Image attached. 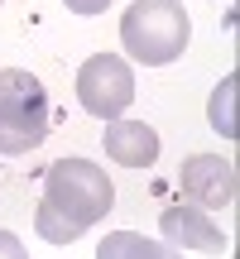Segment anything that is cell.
I'll list each match as a JSON object with an SVG mask.
<instances>
[{"mask_svg": "<svg viewBox=\"0 0 240 259\" xmlns=\"http://www.w3.org/2000/svg\"><path fill=\"white\" fill-rule=\"evenodd\" d=\"M158 231H164V245H183V250H202V254H226V235L202 206L192 202H178V206H164L158 216Z\"/></svg>", "mask_w": 240, "mask_h": 259, "instance_id": "cell-6", "label": "cell"}, {"mask_svg": "<svg viewBox=\"0 0 240 259\" xmlns=\"http://www.w3.org/2000/svg\"><path fill=\"white\" fill-rule=\"evenodd\" d=\"M178 187H183V202L202 206V211L231 206L235 202V163L221 154H192L178 173Z\"/></svg>", "mask_w": 240, "mask_h": 259, "instance_id": "cell-5", "label": "cell"}, {"mask_svg": "<svg viewBox=\"0 0 240 259\" xmlns=\"http://www.w3.org/2000/svg\"><path fill=\"white\" fill-rule=\"evenodd\" d=\"M115 206V187L92 158H58L44 178V202L34 211V231L48 245H72L87 226H96Z\"/></svg>", "mask_w": 240, "mask_h": 259, "instance_id": "cell-1", "label": "cell"}, {"mask_svg": "<svg viewBox=\"0 0 240 259\" xmlns=\"http://www.w3.org/2000/svg\"><path fill=\"white\" fill-rule=\"evenodd\" d=\"M96 259H183L173 245H154L139 231H111L96 245Z\"/></svg>", "mask_w": 240, "mask_h": 259, "instance_id": "cell-8", "label": "cell"}, {"mask_svg": "<svg viewBox=\"0 0 240 259\" xmlns=\"http://www.w3.org/2000/svg\"><path fill=\"white\" fill-rule=\"evenodd\" d=\"M235 87H240V77L231 72L221 87L212 92V106H207V115H212V130L216 135H226V139H235L240 135V125H235Z\"/></svg>", "mask_w": 240, "mask_h": 259, "instance_id": "cell-9", "label": "cell"}, {"mask_svg": "<svg viewBox=\"0 0 240 259\" xmlns=\"http://www.w3.org/2000/svg\"><path fill=\"white\" fill-rule=\"evenodd\" d=\"M187 38H192V19L178 0H135L120 15V44L144 67H164L183 58Z\"/></svg>", "mask_w": 240, "mask_h": 259, "instance_id": "cell-2", "label": "cell"}, {"mask_svg": "<svg viewBox=\"0 0 240 259\" xmlns=\"http://www.w3.org/2000/svg\"><path fill=\"white\" fill-rule=\"evenodd\" d=\"M0 259H29V254H24V245H19L10 231H0Z\"/></svg>", "mask_w": 240, "mask_h": 259, "instance_id": "cell-10", "label": "cell"}, {"mask_svg": "<svg viewBox=\"0 0 240 259\" xmlns=\"http://www.w3.org/2000/svg\"><path fill=\"white\" fill-rule=\"evenodd\" d=\"M77 101H82L87 115L96 120H115L125 115V106L135 101V72L120 53H96L82 63L77 72Z\"/></svg>", "mask_w": 240, "mask_h": 259, "instance_id": "cell-4", "label": "cell"}, {"mask_svg": "<svg viewBox=\"0 0 240 259\" xmlns=\"http://www.w3.org/2000/svg\"><path fill=\"white\" fill-rule=\"evenodd\" d=\"M67 10H72V15H101L106 5H111V0H63Z\"/></svg>", "mask_w": 240, "mask_h": 259, "instance_id": "cell-11", "label": "cell"}, {"mask_svg": "<svg viewBox=\"0 0 240 259\" xmlns=\"http://www.w3.org/2000/svg\"><path fill=\"white\" fill-rule=\"evenodd\" d=\"M48 92L24 67H0V154H29L48 139Z\"/></svg>", "mask_w": 240, "mask_h": 259, "instance_id": "cell-3", "label": "cell"}, {"mask_svg": "<svg viewBox=\"0 0 240 259\" xmlns=\"http://www.w3.org/2000/svg\"><path fill=\"white\" fill-rule=\"evenodd\" d=\"M101 144H106V158H115L120 168H154L158 158V135L144 120H111Z\"/></svg>", "mask_w": 240, "mask_h": 259, "instance_id": "cell-7", "label": "cell"}]
</instances>
